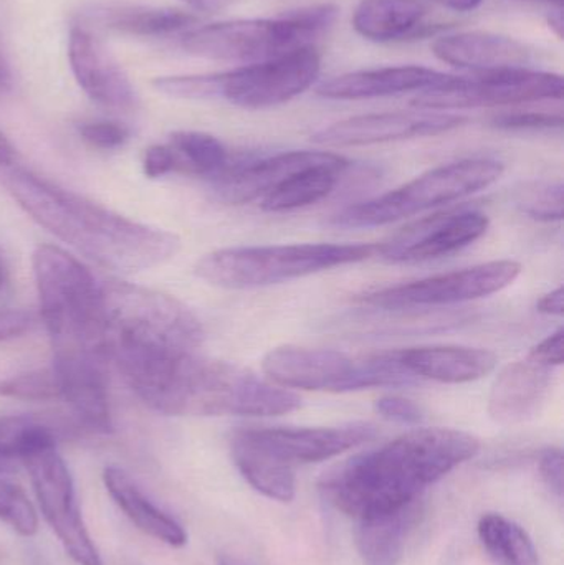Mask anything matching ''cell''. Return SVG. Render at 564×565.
I'll return each instance as SVG.
<instances>
[{
    "instance_id": "6da1fadb",
    "label": "cell",
    "mask_w": 564,
    "mask_h": 565,
    "mask_svg": "<svg viewBox=\"0 0 564 565\" xmlns=\"http://www.w3.org/2000/svg\"><path fill=\"white\" fill-rule=\"evenodd\" d=\"M480 450L473 435L454 428H417L364 451L323 475L324 500L354 520L403 510L430 484L472 460Z\"/></svg>"
},
{
    "instance_id": "7a4b0ae2",
    "label": "cell",
    "mask_w": 564,
    "mask_h": 565,
    "mask_svg": "<svg viewBox=\"0 0 564 565\" xmlns=\"http://www.w3.org/2000/svg\"><path fill=\"white\" fill-rule=\"evenodd\" d=\"M0 182L36 224L108 270H151L181 248L178 235L123 217L26 169L0 168Z\"/></svg>"
},
{
    "instance_id": "3957f363",
    "label": "cell",
    "mask_w": 564,
    "mask_h": 565,
    "mask_svg": "<svg viewBox=\"0 0 564 565\" xmlns=\"http://www.w3.org/2000/svg\"><path fill=\"white\" fill-rule=\"evenodd\" d=\"M136 395L156 412L175 417H275L301 405L288 388L241 365L199 358L195 352L166 362Z\"/></svg>"
},
{
    "instance_id": "277c9868",
    "label": "cell",
    "mask_w": 564,
    "mask_h": 565,
    "mask_svg": "<svg viewBox=\"0 0 564 565\" xmlns=\"http://www.w3.org/2000/svg\"><path fill=\"white\" fill-rule=\"evenodd\" d=\"M103 348L195 352L204 341L198 316L174 296L126 281L102 282Z\"/></svg>"
},
{
    "instance_id": "5b68a950",
    "label": "cell",
    "mask_w": 564,
    "mask_h": 565,
    "mask_svg": "<svg viewBox=\"0 0 564 565\" xmlns=\"http://www.w3.org/2000/svg\"><path fill=\"white\" fill-rule=\"evenodd\" d=\"M32 265L53 351L88 349L105 355L102 285L92 271L55 245H40Z\"/></svg>"
},
{
    "instance_id": "8992f818",
    "label": "cell",
    "mask_w": 564,
    "mask_h": 565,
    "mask_svg": "<svg viewBox=\"0 0 564 565\" xmlns=\"http://www.w3.org/2000/svg\"><path fill=\"white\" fill-rule=\"evenodd\" d=\"M374 244H298L222 248L195 265L201 280L227 289H251L310 277L374 257Z\"/></svg>"
},
{
    "instance_id": "52a82bcc",
    "label": "cell",
    "mask_w": 564,
    "mask_h": 565,
    "mask_svg": "<svg viewBox=\"0 0 564 565\" xmlns=\"http://www.w3.org/2000/svg\"><path fill=\"white\" fill-rule=\"evenodd\" d=\"M503 174V164L496 159H462L430 169L414 181L338 212L330 221L337 228H373L393 224L401 218L421 214L439 205L460 201L490 188Z\"/></svg>"
},
{
    "instance_id": "ba28073f",
    "label": "cell",
    "mask_w": 564,
    "mask_h": 565,
    "mask_svg": "<svg viewBox=\"0 0 564 565\" xmlns=\"http://www.w3.org/2000/svg\"><path fill=\"white\" fill-rule=\"evenodd\" d=\"M321 70L313 45L291 50L265 62L207 75V99H224L244 109L284 105L307 92Z\"/></svg>"
},
{
    "instance_id": "9c48e42d",
    "label": "cell",
    "mask_w": 564,
    "mask_h": 565,
    "mask_svg": "<svg viewBox=\"0 0 564 565\" xmlns=\"http://www.w3.org/2000/svg\"><path fill=\"white\" fill-rule=\"evenodd\" d=\"M288 12L277 19H238L192 26L181 36L189 55L215 62H251L284 55L311 45Z\"/></svg>"
},
{
    "instance_id": "30bf717a",
    "label": "cell",
    "mask_w": 564,
    "mask_h": 565,
    "mask_svg": "<svg viewBox=\"0 0 564 565\" xmlns=\"http://www.w3.org/2000/svg\"><path fill=\"white\" fill-rule=\"evenodd\" d=\"M562 75L533 68H510L479 73L473 78L454 76L447 85L417 93L413 106L426 111L447 109L492 108L520 103L562 99Z\"/></svg>"
},
{
    "instance_id": "8fae6325",
    "label": "cell",
    "mask_w": 564,
    "mask_h": 565,
    "mask_svg": "<svg viewBox=\"0 0 564 565\" xmlns=\"http://www.w3.org/2000/svg\"><path fill=\"white\" fill-rule=\"evenodd\" d=\"M40 510L65 553L78 565H103L98 547L93 543L78 501L75 483L62 455L53 447L40 448L23 458Z\"/></svg>"
},
{
    "instance_id": "7c38bea8",
    "label": "cell",
    "mask_w": 564,
    "mask_h": 565,
    "mask_svg": "<svg viewBox=\"0 0 564 565\" xmlns=\"http://www.w3.org/2000/svg\"><path fill=\"white\" fill-rule=\"evenodd\" d=\"M522 274V265L512 260L489 262L450 274L436 275L407 285L391 286L371 292L364 302L374 308L406 309L447 306L487 298L509 288Z\"/></svg>"
},
{
    "instance_id": "4fadbf2b",
    "label": "cell",
    "mask_w": 564,
    "mask_h": 565,
    "mask_svg": "<svg viewBox=\"0 0 564 565\" xmlns=\"http://www.w3.org/2000/svg\"><path fill=\"white\" fill-rule=\"evenodd\" d=\"M235 434L272 460L295 470L297 465L320 463L376 437L371 424L313 428H244Z\"/></svg>"
},
{
    "instance_id": "5bb4252c",
    "label": "cell",
    "mask_w": 564,
    "mask_h": 565,
    "mask_svg": "<svg viewBox=\"0 0 564 565\" xmlns=\"http://www.w3.org/2000/svg\"><path fill=\"white\" fill-rule=\"evenodd\" d=\"M489 217L479 211H456L423 218L380 245L381 260L393 265L419 264L447 257L486 235Z\"/></svg>"
},
{
    "instance_id": "9a60e30c",
    "label": "cell",
    "mask_w": 564,
    "mask_h": 565,
    "mask_svg": "<svg viewBox=\"0 0 564 565\" xmlns=\"http://www.w3.org/2000/svg\"><path fill=\"white\" fill-rule=\"evenodd\" d=\"M467 118L440 111H394L341 119L311 136V141L327 148H357L403 139L443 135L466 125Z\"/></svg>"
},
{
    "instance_id": "2e32d148",
    "label": "cell",
    "mask_w": 564,
    "mask_h": 565,
    "mask_svg": "<svg viewBox=\"0 0 564 565\" xmlns=\"http://www.w3.org/2000/svg\"><path fill=\"white\" fill-rule=\"evenodd\" d=\"M106 361L88 349H56L53 371L60 385V398L72 408L86 428L108 434L113 428Z\"/></svg>"
},
{
    "instance_id": "e0dca14e",
    "label": "cell",
    "mask_w": 564,
    "mask_h": 565,
    "mask_svg": "<svg viewBox=\"0 0 564 565\" xmlns=\"http://www.w3.org/2000/svg\"><path fill=\"white\" fill-rule=\"evenodd\" d=\"M262 369L278 387L353 392L358 361L334 349L281 345L265 354Z\"/></svg>"
},
{
    "instance_id": "ac0fdd59",
    "label": "cell",
    "mask_w": 564,
    "mask_h": 565,
    "mask_svg": "<svg viewBox=\"0 0 564 565\" xmlns=\"http://www.w3.org/2000/svg\"><path fill=\"white\" fill-rule=\"evenodd\" d=\"M70 68L79 88L93 102L118 111L138 105V95L123 66L85 26H73L68 36Z\"/></svg>"
},
{
    "instance_id": "d6986e66",
    "label": "cell",
    "mask_w": 564,
    "mask_h": 565,
    "mask_svg": "<svg viewBox=\"0 0 564 565\" xmlns=\"http://www.w3.org/2000/svg\"><path fill=\"white\" fill-rule=\"evenodd\" d=\"M334 156L327 151H290L255 162L234 164L231 161L221 174L211 179L212 189L225 204H248L264 199L297 172L331 161Z\"/></svg>"
},
{
    "instance_id": "ffe728a7",
    "label": "cell",
    "mask_w": 564,
    "mask_h": 565,
    "mask_svg": "<svg viewBox=\"0 0 564 565\" xmlns=\"http://www.w3.org/2000/svg\"><path fill=\"white\" fill-rule=\"evenodd\" d=\"M453 75L426 68V66H384L344 73L318 86L317 93L327 99H371L403 93H423L439 88L453 79Z\"/></svg>"
},
{
    "instance_id": "44dd1931",
    "label": "cell",
    "mask_w": 564,
    "mask_h": 565,
    "mask_svg": "<svg viewBox=\"0 0 564 565\" xmlns=\"http://www.w3.org/2000/svg\"><path fill=\"white\" fill-rule=\"evenodd\" d=\"M552 391V369L530 361L506 365L489 394V415L500 425L533 420L542 412Z\"/></svg>"
},
{
    "instance_id": "7402d4cb",
    "label": "cell",
    "mask_w": 564,
    "mask_h": 565,
    "mask_svg": "<svg viewBox=\"0 0 564 565\" xmlns=\"http://www.w3.org/2000/svg\"><path fill=\"white\" fill-rule=\"evenodd\" d=\"M433 52L447 65L476 73L530 68L533 60L529 46L492 32H460L439 36L434 42Z\"/></svg>"
},
{
    "instance_id": "603a6c76",
    "label": "cell",
    "mask_w": 564,
    "mask_h": 565,
    "mask_svg": "<svg viewBox=\"0 0 564 565\" xmlns=\"http://www.w3.org/2000/svg\"><path fill=\"white\" fill-rule=\"evenodd\" d=\"M401 365L414 379L440 384H467L489 375L497 367L492 351L466 345H429L397 351Z\"/></svg>"
},
{
    "instance_id": "cb8c5ba5",
    "label": "cell",
    "mask_w": 564,
    "mask_h": 565,
    "mask_svg": "<svg viewBox=\"0 0 564 565\" xmlns=\"http://www.w3.org/2000/svg\"><path fill=\"white\" fill-rule=\"evenodd\" d=\"M103 481L116 507L146 536L171 547H184L188 544L184 527L161 508L156 507L132 480L131 475L126 473L123 468L113 465L106 467Z\"/></svg>"
},
{
    "instance_id": "d4e9b609",
    "label": "cell",
    "mask_w": 564,
    "mask_h": 565,
    "mask_svg": "<svg viewBox=\"0 0 564 565\" xmlns=\"http://www.w3.org/2000/svg\"><path fill=\"white\" fill-rule=\"evenodd\" d=\"M419 504L358 521L357 547L364 565H400L407 534L419 518Z\"/></svg>"
},
{
    "instance_id": "484cf974",
    "label": "cell",
    "mask_w": 564,
    "mask_h": 565,
    "mask_svg": "<svg viewBox=\"0 0 564 565\" xmlns=\"http://www.w3.org/2000/svg\"><path fill=\"white\" fill-rule=\"evenodd\" d=\"M426 15L423 0H361L354 10L353 26L371 42H393L411 39Z\"/></svg>"
},
{
    "instance_id": "4316f807",
    "label": "cell",
    "mask_w": 564,
    "mask_h": 565,
    "mask_svg": "<svg viewBox=\"0 0 564 565\" xmlns=\"http://www.w3.org/2000/svg\"><path fill=\"white\" fill-rule=\"evenodd\" d=\"M348 166L350 162L337 154L331 161L297 172L262 199V211L288 212L317 204L334 191Z\"/></svg>"
},
{
    "instance_id": "83f0119b",
    "label": "cell",
    "mask_w": 564,
    "mask_h": 565,
    "mask_svg": "<svg viewBox=\"0 0 564 565\" xmlns=\"http://www.w3.org/2000/svg\"><path fill=\"white\" fill-rule=\"evenodd\" d=\"M231 454L235 467L255 491L278 503L294 501L297 493L295 470L272 460L237 434L232 437Z\"/></svg>"
},
{
    "instance_id": "f1b7e54d",
    "label": "cell",
    "mask_w": 564,
    "mask_h": 565,
    "mask_svg": "<svg viewBox=\"0 0 564 565\" xmlns=\"http://www.w3.org/2000/svg\"><path fill=\"white\" fill-rule=\"evenodd\" d=\"M480 543L500 565H540L535 544L525 530L502 514L487 513L480 518Z\"/></svg>"
},
{
    "instance_id": "f546056e",
    "label": "cell",
    "mask_w": 564,
    "mask_h": 565,
    "mask_svg": "<svg viewBox=\"0 0 564 565\" xmlns=\"http://www.w3.org/2000/svg\"><path fill=\"white\" fill-rule=\"evenodd\" d=\"M105 23L125 35L161 39L192 29L198 23V17L182 10L128 7L105 13Z\"/></svg>"
},
{
    "instance_id": "4dcf8cb0",
    "label": "cell",
    "mask_w": 564,
    "mask_h": 565,
    "mask_svg": "<svg viewBox=\"0 0 564 565\" xmlns=\"http://www.w3.org/2000/svg\"><path fill=\"white\" fill-rule=\"evenodd\" d=\"M168 145L174 154L175 172L214 179L231 162L225 146L207 132L178 131Z\"/></svg>"
},
{
    "instance_id": "1f68e13d",
    "label": "cell",
    "mask_w": 564,
    "mask_h": 565,
    "mask_svg": "<svg viewBox=\"0 0 564 565\" xmlns=\"http://www.w3.org/2000/svg\"><path fill=\"white\" fill-rule=\"evenodd\" d=\"M56 445V435L49 425L25 415L0 417V463L13 467V461L22 463L40 448Z\"/></svg>"
},
{
    "instance_id": "d6a6232c",
    "label": "cell",
    "mask_w": 564,
    "mask_h": 565,
    "mask_svg": "<svg viewBox=\"0 0 564 565\" xmlns=\"http://www.w3.org/2000/svg\"><path fill=\"white\" fill-rule=\"evenodd\" d=\"M563 195V182H529L517 191L515 202L523 214L535 221H562Z\"/></svg>"
},
{
    "instance_id": "836d02e7",
    "label": "cell",
    "mask_w": 564,
    "mask_h": 565,
    "mask_svg": "<svg viewBox=\"0 0 564 565\" xmlns=\"http://www.w3.org/2000/svg\"><path fill=\"white\" fill-rule=\"evenodd\" d=\"M0 397L45 402L60 398L58 379L53 367L35 369L0 381Z\"/></svg>"
},
{
    "instance_id": "e575fe53",
    "label": "cell",
    "mask_w": 564,
    "mask_h": 565,
    "mask_svg": "<svg viewBox=\"0 0 564 565\" xmlns=\"http://www.w3.org/2000/svg\"><path fill=\"white\" fill-rule=\"evenodd\" d=\"M0 521L22 537H33L39 531V516L32 501L17 484L3 478H0Z\"/></svg>"
},
{
    "instance_id": "d590c367",
    "label": "cell",
    "mask_w": 564,
    "mask_h": 565,
    "mask_svg": "<svg viewBox=\"0 0 564 565\" xmlns=\"http://www.w3.org/2000/svg\"><path fill=\"white\" fill-rule=\"evenodd\" d=\"M562 115L553 113H506L492 119V126L503 131H543V129L563 128Z\"/></svg>"
},
{
    "instance_id": "8d00e7d4",
    "label": "cell",
    "mask_w": 564,
    "mask_h": 565,
    "mask_svg": "<svg viewBox=\"0 0 564 565\" xmlns=\"http://www.w3.org/2000/svg\"><path fill=\"white\" fill-rule=\"evenodd\" d=\"M79 136L93 148L109 151L125 146L131 132L121 122L92 121L79 126Z\"/></svg>"
},
{
    "instance_id": "74e56055",
    "label": "cell",
    "mask_w": 564,
    "mask_h": 565,
    "mask_svg": "<svg viewBox=\"0 0 564 565\" xmlns=\"http://www.w3.org/2000/svg\"><path fill=\"white\" fill-rule=\"evenodd\" d=\"M374 408L381 417L397 424L417 425L424 420V412L416 402L409 398L386 395L374 402Z\"/></svg>"
},
{
    "instance_id": "f35d334b",
    "label": "cell",
    "mask_w": 564,
    "mask_h": 565,
    "mask_svg": "<svg viewBox=\"0 0 564 565\" xmlns=\"http://www.w3.org/2000/svg\"><path fill=\"white\" fill-rule=\"evenodd\" d=\"M540 473L546 487L562 500L564 493V458L560 448H549L540 457Z\"/></svg>"
},
{
    "instance_id": "ab89813d",
    "label": "cell",
    "mask_w": 564,
    "mask_h": 565,
    "mask_svg": "<svg viewBox=\"0 0 564 565\" xmlns=\"http://www.w3.org/2000/svg\"><path fill=\"white\" fill-rule=\"evenodd\" d=\"M529 359L543 367H560L564 361V329L550 334L530 351Z\"/></svg>"
},
{
    "instance_id": "60d3db41",
    "label": "cell",
    "mask_w": 564,
    "mask_h": 565,
    "mask_svg": "<svg viewBox=\"0 0 564 565\" xmlns=\"http://www.w3.org/2000/svg\"><path fill=\"white\" fill-rule=\"evenodd\" d=\"M142 171L149 179L164 178L175 172V159L169 145H155L146 149Z\"/></svg>"
},
{
    "instance_id": "b9f144b4",
    "label": "cell",
    "mask_w": 564,
    "mask_h": 565,
    "mask_svg": "<svg viewBox=\"0 0 564 565\" xmlns=\"http://www.w3.org/2000/svg\"><path fill=\"white\" fill-rule=\"evenodd\" d=\"M35 318L25 309H0V342L20 338L32 329Z\"/></svg>"
},
{
    "instance_id": "7bdbcfd3",
    "label": "cell",
    "mask_w": 564,
    "mask_h": 565,
    "mask_svg": "<svg viewBox=\"0 0 564 565\" xmlns=\"http://www.w3.org/2000/svg\"><path fill=\"white\" fill-rule=\"evenodd\" d=\"M536 309L542 315L549 316H563L564 315V288L563 286H558V288L550 291L549 295L543 296L542 299H539L536 302Z\"/></svg>"
},
{
    "instance_id": "ee69618b",
    "label": "cell",
    "mask_w": 564,
    "mask_h": 565,
    "mask_svg": "<svg viewBox=\"0 0 564 565\" xmlns=\"http://www.w3.org/2000/svg\"><path fill=\"white\" fill-rule=\"evenodd\" d=\"M188 3L189 7L195 10H202V12H219V10L227 9L234 0H182Z\"/></svg>"
},
{
    "instance_id": "f6af8a7d",
    "label": "cell",
    "mask_w": 564,
    "mask_h": 565,
    "mask_svg": "<svg viewBox=\"0 0 564 565\" xmlns=\"http://www.w3.org/2000/svg\"><path fill=\"white\" fill-rule=\"evenodd\" d=\"M446 9L456 10V12H472L482 6L483 0H433Z\"/></svg>"
},
{
    "instance_id": "bcb514c9",
    "label": "cell",
    "mask_w": 564,
    "mask_h": 565,
    "mask_svg": "<svg viewBox=\"0 0 564 565\" xmlns=\"http://www.w3.org/2000/svg\"><path fill=\"white\" fill-rule=\"evenodd\" d=\"M13 159H15V149L10 145L9 139L0 132V168L12 166Z\"/></svg>"
},
{
    "instance_id": "7dc6e473",
    "label": "cell",
    "mask_w": 564,
    "mask_h": 565,
    "mask_svg": "<svg viewBox=\"0 0 564 565\" xmlns=\"http://www.w3.org/2000/svg\"><path fill=\"white\" fill-rule=\"evenodd\" d=\"M12 88V73L3 56L0 55V93L9 92Z\"/></svg>"
},
{
    "instance_id": "c3c4849f",
    "label": "cell",
    "mask_w": 564,
    "mask_h": 565,
    "mask_svg": "<svg viewBox=\"0 0 564 565\" xmlns=\"http://www.w3.org/2000/svg\"><path fill=\"white\" fill-rule=\"evenodd\" d=\"M549 25L550 29H552L553 32H555V35L558 36L560 40H562L564 32V20L562 10H556V12H553L552 15L549 17Z\"/></svg>"
},
{
    "instance_id": "681fc988",
    "label": "cell",
    "mask_w": 564,
    "mask_h": 565,
    "mask_svg": "<svg viewBox=\"0 0 564 565\" xmlns=\"http://www.w3.org/2000/svg\"><path fill=\"white\" fill-rule=\"evenodd\" d=\"M219 565H247V564L242 563V561L235 559V557L221 556V557H219Z\"/></svg>"
},
{
    "instance_id": "f907efd6",
    "label": "cell",
    "mask_w": 564,
    "mask_h": 565,
    "mask_svg": "<svg viewBox=\"0 0 564 565\" xmlns=\"http://www.w3.org/2000/svg\"><path fill=\"white\" fill-rule=\"evenodd\" d=\"M6 285V270H3L2 262H0V289Z\"/></svg>"
},
{
    "instance_id": "816d5d0a",
    "label": "cell",
    "mask_w": 564,
    "mask_h": 565,
    "mask_svg": "<svg viewBox=\"0 0 564 565\" xmlns=\"http://www.w3.org/2000/svg\"><path fill=\"white\" fill-rule=\"evenodd\" d=\"M546 2H553L556 3V6L562 7L563 0H546Z\"/></svg>"
}]
</instances>
